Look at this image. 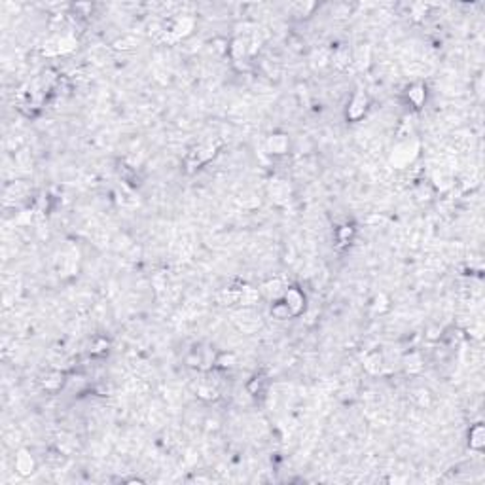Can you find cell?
<instances>
[{"instance_id":"6da1fadb","label":"cell","mask_w":485,"mask_h":485,"mask_svg":"<svg viewBox=\"0 0 485 485\" xmlns=\"http://www.w3.org/2000/svg\"><path fill=\"white\" fill-rule=\"evenodd\" d=\"M284 305L288 307L290 315H300L303 311V305H305V296L298 288H290L284 294Z\"/></svg>"},{"instance_id":"7a4b0ae2","label":"cell","mask_w":485,"mask_h":485,"mask_svg":"<svg viewBox=\"0 0 485 485\" xmlns=\"http://www.w3.org/2000/svg\"><path fill=\"white\" fill-rule=\"evenodd\" d=\"M15 468L21 476H29L34 470V459L29 455V451H19L15 459Z\"/></svg>"},{"instance_id":"3957f363","label":"cell","mask_w":485,"mask_h":485,"mask_svg":"<svg viewBox=\"0 0 485 485\" xmlns=\"http://www.w3.org/2000/svg\"><path fill=\"white\" fill-rule=\"evenodd\" d=\"M366 105H368L366 95H364V93H358V95H355V99H353V103H351L347 114H349L353 119H358L364 112H366Z\"/></svg>"},{"instance_id":"277c9868","label":"cell","mask_w":485,"mask_h":485,"mask_svg":"<svg viewBox=\"0 0 485 485\" xmlns=\"http://www.w3.org/2000/svg\"><path fill=\"white\" fill-rule=\"evenodd\" d=\"M288 148V139L284 135H275L269 139V150L273 154H284Z\"/></svg>"},{"instance_id":"5b68a950","label":"cell","mask_w":485,"mask_h":485,"mask_svg":"<svg viewBox=\"0 0 485 485\" xmlns=\"http://www.w3.org/2000/svg\"><path fill=\"white\" fill-rule=\"evenodd\" d=\"M484 438H485L484 427L482 425H476L474 429L470 431V445L474 449H482L484 447Z\"/></svg>"},{"instance_id":"8992f818","label":"cell","mask_w":485,"mask_h":485,"mask_svg":"<svg viewBox=\"0 0 485 485\" xmlns=\"http://www.w3.org/2000/svg\"><path fill=\"white\" fill-rule=\"evenodd\" d=\"M410 101L415 107H421L425 101V87L423 86H413L410 91Z\"/></svg>"},{"instance_id":"52a82bcc","label":"cell","mask_w":485,"mask_h":485,"mask_svg":"<svg viewBox=\"0 0 485 485\" xmlns=\"http://www.w3.org/2000/svg\"><path fill=\"white\" fill-rule=\"evenodd\" d=\"M63 383V377L59 376V374H52V376H48V379L44 381V387L48 388H57L59 385Z\"/></svg>"}]
</instances>
